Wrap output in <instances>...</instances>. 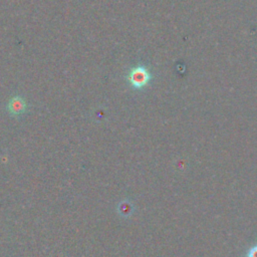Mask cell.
<instances>
[{"label":"cell","instance_id":"cell-1","mask_svg":"<svg viewBox=\"0 0 257 257\" xmlns=\"http://www.w3.org/2000/svg\"><path fill=\"white\" fill-rule=\"evenodd\" d=\"M153 74L145 65H137L128 70L125 75L126 81L131 84L134 89L145 88L152 80Z\"/></svg>","mask_w":257,"mask_h":257},{"label":"cell","instance_id":"cell-2","mask_svg":"<svg viewBox=\"0 0 257 257\" xmlns=\"http://www.w3.org/2000/svg\"><path fill=\"white\" fill-rule=\"evenodd\" d=\"M27 109V103L22 95L16 94L10 98L7 103V110L13 116L22 115Z\"/></svg>","mask_w":257,"mask_h":257},{"label":"cell","instance_id":"cell-3","mask_svg":"<svg viewBox=\"0 0 257 257\" xmlns=\"http://www.w3.org/2000/svg\"><path fill=\"white\" fill-rule=\"evenodd\" d=\"M247 257H257V245L251 247L247 253Z\"/></svg>","mask_w":257,"mask_h":257}]
</instances>
